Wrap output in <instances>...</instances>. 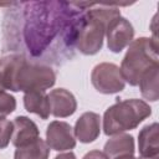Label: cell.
Segmentation results:
<instances>
[{
	"mask_svg": "<svg viewBox=\"0 0 159 159\" xmlns=\"http://www.w3.org/2000/svg\"><path fill=\"white\" fill-rule=\"evenodd\" d=\"M24 41L31 56H41L58 35L72 47L76 43L78 24L83 7L92 4L66 1H30L22 2Z\"/></svg>",
	"mask_w": 159,
	"mask_h": 159,
	"instance_id": "cell-1",
	"label": "cell"
},
{
	"mask_svg": "<svg viewBox=\"0 0 159 159\" xmlns=\"http://www.w3.org/2000/svg\"><path fill=\"white\" fill-rule=\"evenodd\" d=\"M55 82L56 73L50 66L29 61L21 53H11L0 58V86L4 91L45 92Z\"/></svg>",
	"mask_w": 159,
	"mask_h": 159,
	"instance_id": "cell-2",
	"label": "cell"
},
{
	"mask_svg": "<svg viewBox=\"0 0 159 159\" xmlns=\"http://www.w3.org/2000/svg\"><path fill=\"white\" fill-rule=\"evenodd\" d=\"M119 15V9L111 6H99L83 11L76 37V47L78 51L86 56H92L99 52L103 46L108 22Z\"/></svg>",
	"mask_w": 159,
	"mask_h": 159,
	"instance_id": "cell-3",
	"label": "cell"
},
{
	"mask_svg": "<svg viewBox=\"0 0 159 159\" xmlns=\"http://www.w3.org/2000/svg\"><path fill=\"white\" fill-rule=\"evenodd\" d=\"M150 114L152 108L143 99H117L103 114V132L106 135H116L135 129Z\"/></svg>",
	"mask_w": 159,
	"mask_h": 159,
	"instance_id": "cell-4",
	"label": "cell"
},
{
	"mask_svg": "<svg viewBox=\"0 0 159 159\" xmlns=\"http://www.w3.org/2000/svg\"><path fill=\"white\" fill-rule=\"evenodd\" d=\"M158 65V41L149 37H139L128 45L119 70L127 83L138 86L142 75Z\"/></svg>",
	"mask_w": 159,
	"mask_h": 159,
	"instance_id": "cell-5",
	"label": "cell"
},
{
	"mask_svg": "<svg viewBox=\"0 0 159 159\" xmlns=\"http://www.w3.org/2000/svg\"><path fill=\"white\" fill-rule=\"evenodd\" d=\"M91 82L96 91L103 94H113L124 89L125 81L117 65L102 62L93 67Z\"/></svg>",
	"mask_w": 159,
	"mask_h": 159,
	"instance_id": "cell-6",
	"label": "cell"
},
{
	"mask_svg": "<svg viewBox=\"0 0 159 159\" xmlns=\"http://www.w3.org/2000/svg\"><path fill=\"white\" fill-rule=\"evenodd\" d=\"M134 37V29L133 25L123 16H116L113 17L106 29V39H107V46L108 50L119 53L122 50H124Z\"/></svg>",
	"mask_w": 159,
	"mask_h": 159,
	"instance_id": "cell-7",
	"label": "cell"
},
{
	"mask_svg": "<svg viewBox=\"0 0 159 159\" xmlns=\"http://www.w3.org/2000/svg\"><path fill=\"white\" fill-rule=\"evenodd\" d=\"M46 144L56 152L73 149L76 147V138L72 127L62 120L51 122L46 129Z\"/></svg>",
	"mask_w": 159,
	"mask_h": 159,
	"instance_id": "cell-8",
	"label": "cell"
},
{
	"mask_svg": "<svg viewBox=\"0 0 159 159\" xmlns=\"http://www.w3.org/2000/svg\"><path fill=\"white\" fill-rule=\"evenodd\" d=\"M48 102L51 114L56 118H66L72 116L77 109V101L75 96L65 89V88H56L50 92Z\"/></svg>",
	"mask_w": 159,
	"mask_h": 159,
	"instance_id": "cell-9",
	"label": "cell"
},
{
	"mask_svg": "<svg viewBox=\"0 0 159 159\" xmlns=\"http://www.w3.org/2000/svg\"><path fill=\"white\" fill-rule=\"evenodd\" d=\"M101 133V117L94 112L83 113L75 124L73 134L81 143L94 142Z\"/></svg>",
	"mask_w": 159,
	"mask_h": 159,
	"instance_id": "cell-10",
	"label": "cell"
},
{
	"mask_svg": "<svg viewBox=\"0 0 159 159\" xmlns=\"http://www.w3.org/2000/svg\"><path fill=\"white\" fill-rule=\"evenodd\" d=\"M11 143L16 148L25 147L40 138V130L34 120L25 116H17L12 122Z\"/></svg>",
	"mask_w": 159,
	"mask_h": 159,
	"instance_id": "cell-11",
	"label": "cell"
},
{
	"mask_svg": "<svg viewBox=\"0 0 159 159\" xmlns=\"http://www.w3.org/2000/svg\"><path fill=\"white\" fill-rule=\"evenodd\" d=\"M158 129L157 122L147 124L140 129L138 134V150L142 159H149L158 157L159 154V142H158Z\"/></svg>",
	"mask_w": 159,
	"mask_h": 159,
	"instance_id": "cell-12",
	"label": "cell"
},
{
	"mask_svg": "<svg viewBox=\"0 0 159 159\" xmlns=\"http://www.w3.org/2000/svg\"><path fill=\"white\" fill-rule=\"evenodd\" d=\"M134 138L130 134H116L104 144L103 153L109 158L114 159L123 155H134Z\"/></svg>",
	"mask_w": 159,
	"mask_h": 159,
	"instance_id": "cell-13",
	"label": "cell"
},
{
	"mask_svg": "<svg viewBox=\"0 0 159 159\" xmlns=\"http://www.w3.org/2000/svg\"><path fill=\"white\" fill-rule=\"evenodd\" d=\"M24 107L27 112L37 114L41 119H47L51 114L48 96L46 92L37 91L24 94Z\"/></svg>",
	"mask_w": 159,
	"mask_h": 159,
	"instance_id": "cell-14",
	"label": "cell"
},
{
	"mask_svg": "<svg viewBox=\"0 0 159 159\" xmlns=\"http://www.w3.org/2000/svg\"><path fill=\"white\" fill-rule=\"evenodd\" d=\"M158 78H159V65L145 71L138 82L142 96L150 102H157L159 98Z\"/></svg>",
	"mask_w": 159,
	"mask_h": 159,
	"instance_id": "cell-15",
	"label": "cell"
},
{
	"mask_svg": "<svg viewBox=\"0 0 159 159\" xmlns=\"http://www.w3.org/2000/svg\"><path fill=\"white\" fill-rule=\"evenodd\" d=\"M48 154L50 148L46 142L39 138L25 147L16 148L14 159H48Z\"/></svg>",
	"mask_w": 159,
	"mask_h": 159,
	"instance_id": "cell-16",
	"label": "cell"
},
{
	"mask_svg": "<svg viewBox=\"0 0 159 159\" xmlns=\"http://www.w3.org/2000/svg\"><path fill=\"white\" fill-rule=\"evenodd\" d=\"M16 109V99L10 93L2 91L0 93V119L5 118Z\"/></svg>",
	"mask_w": 159,
	"mask_h": 159,
	"instance_id": "cell-17",
	"label": "cell"
},
{
	"mask_svg": "<svg viewBox=\"0 0 159 159\" xmlns=\"http://www.w3.org/2000/svg\"><path fill=\"white\" fill-rule=\"evenodd\" d=\"M12 122L7 120L6 118L0 119V149H5L9 145L12 135Z\"/></svg>",
	"mask_w": 159,
	"mask_h": 159,
	"instance_id": "cell-18",
	"label": "cell"
},
{
	"mask_svg": "<svg viewBox=\"0 0 159 159\" xmlns=\"http://www.w3.org/2000/svg\"><path fill=\"white\" fill-rule=\"evenodd\" d=\"M83 159H109L103 152H99V150H91L88 153L84 154Z\"/></svg>",
	"mask_w": 159,
	"mask_h": 159,
	"instance_id": "cell-19",
	"label": "cell"
},
{
	"mask_svg": "<svg viewBox=\"0 0 159 159\" xmlns=\"http://www.w3.org/2000/svg\"><path fill=\"white\" fill-rule=\"evenodd\" d=\"M55 159H77V158L72 152H67V153H62V154L56 155Z\"/></svg>",
	"mask_w": 159,
	"mask_h": 159,
	"instance_id": "cell-20",
	"label": "cell"
},
{
	"mask_svg": "<svg viewBox=\"0 0 159 159\" xmlns=\"http://www.w3.org/2000/svg\"><path fill=\"white\" fill-rule=\"evenodd\" d=\"M114 159H137L134 155H123V157H118V158H114Z\"/></svg>",
	"mask_w": 159,
	"mask_h": 159,
	"instance_id": "cell-21",
	"label": "cell"
},
{
	"mask_svg": "<svg viewBox=\"0 0 159 159\" xmlns=\"http://www.w3.org/2000/svg\"><path fill=\"white\" fill-rule=\"evenodd\" d=\"M149 159H158V157H154V158H149Z\"/></svg>",
	"mask_w": 159,
	"mask_h": 159,
	"instance_id": "cell-22",
	"label": "cell"
},
{
	"mask_svg": "<svg viewBox=\"0 0 159 159\" xmlns=\"http://www.w3.org/2000/svg\"><path fill=\"white\" fill-rule=\"evenodd\" d=\"M2 91H4V89H2V88H1V86H0V93H1Z\"/></svg>",
	"mask_w": 159,
	"mask_h": 159,
	"instance_id": "cell-23",
	"label": "cell"
}]
</instances>
